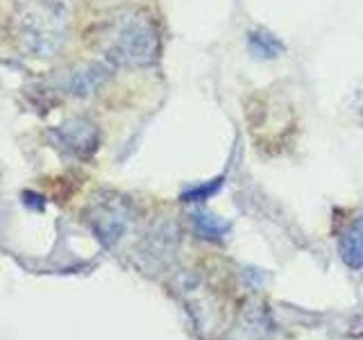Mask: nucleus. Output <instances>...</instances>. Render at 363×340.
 Returning a JSON list of instances; mask_svg holds the SVG:
<instances>
[{
	"instance_id": "obj_1",
	"label": "nucleus",
	"mask_w": 363,
	"mask_h": 340,
	"mask_svg": "<svg viewBox=\"0 0 363 340\" xmlns=\"http://www.w3.org/2000/svg\"><path fill=\"white\" fill-rule=\"evenodd\" d=\"M113 52L125 64H134V66L150 64L159 52V37L152 23L145 16H132L121 28Z\"/></svg>"
},
{
	"instance_id": "obj_3",
	"label": "nucleus",
	"mask_w": 363,
	"mask_h": 340,
	"mask_svg": "<svg viewBox=\"0 0 363 340\" xmlns=\"http://www.w3.org/2000/svg\"><path fill=\"white\" fill-rule=\"evenodd\" d=\"M247 50L257 60H277L284 55V43L266 28H255L247 32Z\"/></svg>"
},
{
	"instance_id": "obj_4",
	"label": "nucleus",
	"mask_w": 363,
	"mask_h": 340,
	"mask_svg": "<svg viewBox=\"0 0 363 340\" xmlns=\"http://www.w3.org/2000/svg\"><path fill=\"white\" fill-rule=\"evenodd\" d=\"M191 222H193V230L200 238L204 241H213V243H220L223 238L230 234V222L218 218L209 211H196L191 215Z\"/></svg>"
},
{
	"instance_id": "obj_5",
	"label": "nucleus",
	"mask_w": 363,
	"mask_h": 340,
	"mask_svg": "<svg viewBox=\"0 0 363 340\" xmlns=\"http://www.w3.org/2000/svg\"><path fill=\"white\" fill-rule=\"evenodd\" d=\"M223 184H225V177L209 179V181H204V184H198V186L184 191L182 200H184V202H204V200H209L211 196H216Z\"/></svg>"
},
{
	"instance_id": "obj_2",
	"label": "nucleus",
	"mask_w": 363,
	"mask_h": 340,
	"mask_svg": "<svg viewBox=\"0 0 363 340\" xmlns=\"http://www.w3.org/2000/svg\"><path fill=\"white\" fill-rule=\"evenodd\" d=\"M338 254L352 270L363 268V213L352 220L338 238Z\"/></svg>"
}]
</instances>
